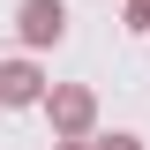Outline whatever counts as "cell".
<instances>
[{
	"label": "cell",
	"mask_w": 150,
	"mask_h": 150,
	"mask_svg": "<svg viewBox=\"0 0 150 150\" xmlns=\"http://www.w3.org/2000/svg\"><path fill=\"white\" fill-rule=\"evenodd\" d=\"M53 150H90V135H53Z\"/></svg>",
	"instance_id": "cell-6"
},
{
	"label": "cell",
	"mask_w": 150,
	"mask_h": 150,
	"mask_svg": "<svg viewBox=\"0 0 150 150\" xmlns=\"http://www.w3.org/2000/svg\"><path fill=\"white\" fill-rule=\"evenodd\" d=\"M38 98H45V75H38L30 60H0V105L23 112V105H38Z\"/></svg>",
	"instance_id": "cell-3"
},
{
	"label": "cell",
	"mask_w": 150,
	"mask_h": 150,
	"mask_svg": "<svg viewBox=\"0 0 150 150\" xmlns=\"http://www.w3.org/2000/svg\"><path fill=\"white\" fill-rule=\"evenodd\" d=\"M45 120H53V135H98V90L90 83H45Z\"/></svg>",
	"instance_id": "cell-1"
},
{
	"label": "cell",
	"mask_w": 150,
	"mask_h": 150,
	"mask_svg": "<svg viewBox=\"0 0 150 150\" xmlns=\"http://www.w3.org/2000/svg\"><path fill=\"white\" fill-rule=\"evenodd\" d=\"M15 30H23L30 53H45V45L68 38V8H60V0H23V8H15Z\"/></svg>",
	"instance_id": "cell-2"
},
{
	"label": "cell",
	"mask_w": 150,
	"mask_h": 150,
	"mask_svg": "<svg viewBox=\"0 0 150 150\" xmlns=\"http://www.w3.org/2000/svg\"><path fill=\"white\" fill-rule=\"evenodd\" d=\"M128 30H143V38H150V0H128Z\"/></svg>",
	"instance_id": "cell-5"
},
{
	"label": "cell",
	"mask_w": 150,
	"mask_h": 150,
	"mask_svg": "<svg viewBox=\"0 0 150 150\" xmlns=\"http://www.w3.org/2000/svg\"><path fill=\"white\" fill-rule=\"evenodd\" d=\"M90 150H143V135H90Z\"/></svg>",
	"instance_id": "cell-4"
}]
</instances>
